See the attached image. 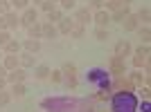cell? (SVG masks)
I'll use <instances>...</instances> for the list:
<instances>
[{"mask_svg": "<svg viewBox=\"0 0 151 112\" xmlns=\"http://www.w3.org/2000/svg\"><path fill=\"white\" fill-rule=\"evenodd\" d=\"M34 76H36V79H41V81H43V79H47V76H50V67H47V65H36Z\"/></svg>", "mask_w": 151, "mask_h": 112, "instance_id": "24", "label": "cell"}, {"mask_svg": "<svg viewBox=\"0 0 151 112\" xmlns=\"http://www.w3.org/2000/svg\"><path fill=\"white\" fill-rule=\"evenodd\" d=\"M111 90H113V87H106V90H99V92L95 94V99H97V101H108L111 96H113V92H111Z\"/></svg>", "mask_w": 151, "mask_h": 112, "instance_id": "28", "label": "cell"}, {"mask_svg": "<svg viewBox=\"0 0 151 112\" xmlns=\"http://www.w3.org/2000/svg\"><path fill=\"white\" fill-rule=\"evenodd\" d=\"M122 27H124V31H135L140 27L138 18H135V13H129L124 20H122Z\"/></svg>", "mask_w": 151, "mask_h": 112, "instance_id": "14", "label": "cell"}, {"mask_svg": "<svg viewBox=\"0 0 151 112\" xmlns=\"http://www.w3.org/2000/svg\"><path fill=\"white\" fill-rule=\"evenodd\" d=\"M75 25H77V23H75L72 18H68V16H63V18L59 20V25H57V31H59V34H70Z\"/></svg>", "mask_w": 151, "mask_h": 112, "instance_id": "11", "label": "cell"}, {"mask_svg": "<svg viewBox=\"0 0 151 112\" xmlns=\"http://www.w3.org/2000/svg\"><path fill=\"white\" fill-rule=\"evenodd\" d=\"M83 34H86V27H83V25H75L72 31H70V36H72V38H83Z\"/></svg>", "mask_w": 151, "mask_h": 112, "instance_id": "29", "label": "cell"}, {"mask_svg": "<svg viewBox=\"0 0 151 112\" xmlns=\"http://www.w3.org/2000/svg\"><path fill=\"white\" fill-rule=\"evenodd\" d=\"M88 81H90V83H99V90L111 87V83H108V74L104 72V69H90Z\"/></svg>", "mask_w": 151, "mask_h": 112, "instance_id": "2", "label": "cell"}, {"mask_svg": "<svg viewBox=\"0 0 151 112\" xmlns=\"http://www.w3.org/2000/svg\"><path fill=\"white\" fill-rule=\"evenodd\" d=\"M129 81H131L133 85H142V83H145V85H149V74H142L140 69H135V72L129 76Z\"/></svg>", "mask_w": 151, "mask_h": 112, "instance_id": "16", "label": "cell"}, {"mask_svg": "<svg viewBox=\"0 0 151 112\" xmlns=\"http://www.w3.org/2000/svg\"><path fill=\"white\" fill-rule=\"evenodd\" d=\"M108 67H111V74H115V76H124L126 63H124V58H120V56H111Z\"/></svg>", "mask_w": 151, "mask_h": 112, "instance_id": "5", "label": "cell"}, {"mask_svg": "<svg viewBox=\"0 0 151 112\" xmlns=\"http://www.w3.org/2000/svg\"><path fill=\"white\" fill-rule=\"evenodd\" d=\"M142 112H149V101H145V103H142Z\"/></svg>", "mask_w": 151, "mask_h": 112, "instance_id": "44", "label": "cell"}, {"mask_svg": "<svg viewBox=\"0 0 151 112\" xmlns=\"http://www.w3.org/2000/svg\"><path fill=\"white\" fill-rule=\"evenodd\" d=\"M63 16H65V11H61V9H54V11H50L47 13V23H52V25H54V23H59V20L63 18Z\"/></svg>", "mask_w": 151, "mask_h": 112, "instance_id": "25", "label": "cell"}, {"mask_svg": "<svg viewBox=\"0 0 151 112\" xmlns=\"http://www.w3.org/2000/svg\"><path fill=\"white\" fill-rule=\"evenodd\" d=\"M2 50H5V54H18V52H20V43L12 38V40H9V43H7Z\"/></svg>", "mask_w": 151, "mask_h": 112, "instance_id": "23", "label": "cell"}, {"mask_svg": "<svg viewBox=\"0 0 151 112\" xmlns=\"http://www.w3.org/2000/svg\"><path fill=\"white\" fill-rule=\"evenodd\" d=\"M5 87H7V81H5V79H0V90H5Z\"/></svg>", "mask_w": 151, "mask_h": 112, "instance_id": "45", "label": "cell"}, {"mask_svg": "<svg viewBox=\"0 0 151 112\" xmlns=\"http://www.w3.org/2000/svg\"><path fill=\"white\" fill-rule=\"evenodd\" d=\"M88 112H93V110H88Z\"/></svg>", "mask_w": 151, "mask_h": 112, "instance_id": "49", "label": "cell"}, {"mask_svg": "<svg viewBox=\"0 0 151 112\" xmlns=\"http://www.w3.org/2000/svg\"><path fill=\"white\" fill-rule=\"evenodd\" d=\"M52 83H61L63 81V74H61V69H50V76H47Z\"/></svg>", "mask_w": 151, "mask_h": 112, "instance_id": "31", "label": "cell"}, {"mask_svg": "<svg viewBox=\"0 0 151 112\" xmlns=\"http://www.w3.org/2000/svg\"><path fill=\"white\" fill-rule=\"evenodd\" d=\"M41 9H43L45 13H50V11L57 9V2H52V0H43V2H41Z\"/></svg>", "mask_w": 151, "mask_h": 112, "instance_id": "32", "label": "cell"}, {"mask_svg": "<svg viewBox=\"0 0 151 112\" xmlns=\"http://www.w3.org/2000/svg\"><path fill=\"white\" fill-rule=\"evenodd\" d=\"M52 2H59V0H52Z\"/></svg>", "mask_w": 151, "mask_h": 112, "instance_id": "48", "label": "cell"}, {"mask_svg": "<svg viewBox=\"0 0 151 112\" xmlns=\"http://www.w3.org/2000/svg\"><path fill=\"white\" fill-rule=\"evenodd\" d=\"M147 61H149V56H147V54H135V56H133V67H138V69H140Z\"/></svg>", "mask_w": 151, "mask_h": 112, "instance_id": "27", "label": "cell"}, {"mask_svg": "<svg viewBox=\"0 0 151 112\" xmlns=\"http://www.w3.org/2000/svg\"><path fill=\"white\" fill-rule=\"evenodd\" d=\"M120 2H122V5H126V7H129V5L133 2V0H120Z\"/></svg>", "mask_w": 151, "mask_h": 112, "instance_id": "46", "label": "cell"}, {"mask_svg": "<svg viewBox=\"0 0 151 112\" xmlns=\"http://www.w3.org/2000/svg\"><path fill=\"white\" fill-rule=\"evenodd\" d=\"M95 38L104 43V40H106V38H108V31L104 29V27H97V29H95Z\"/></svg>", "mask_w": 151, "mask_h": 112, "instance_id": "35", "label": "cell"}, {"mask_svg": "<svg viewBox=\"0 0 151 112\" xmlns=\"http://www.w3.org/2000/svg\"><path fill=\"white\" fill-rule=\"evenodd\" d=\"M7 11H12V2L9 0H0V16H5Z\"/></svg>", "mask_w": 151, "mask_h": 112, "instance_id": "38", "label": "cell"}, {"mask_svg": "<svg viewBox=\"0 0 151 112\" xmlns=\"http://www.w3.org/2000/svg\"><path fill=\"white\" fill-rule=\"evenodd\" d=\"M20 47H25V52H29V54H36L41 50V40L38 38H27V40L20 43Z\"/></svg>", "mask_w": 151, "mask_h": 112, "instance_id": "13", "label": "cell"}, {"mask_svg": "<svg viewBox=\"0 0 151 112\" xmlns=\"http://www.w3.org/2000/svg\"><path fill=\"white\" fill-rule=\"evenodd\" d=\"M113 90H117V92H133L135 90V85H133L126 76H115V81H113Z\"/></svg>", "mask_w": 151, "mask_h": 112, "instance_id": "4", "label": "cell"}, {"mask_svg": "<svg viewBox=\"0 0 151 112\" xmlns=\"http://www.w3.org/2000/svg\"><path fill=\"white\" fill-rule=\"evenodd\" d=\"M135 18H138L140 25H149V18H151V9L149 7H142L138 13H135Z\"/></svg>", "mask_w": 151, "mask_h": 112, "instance_id": "21", "label": "cell"}, {"mask_svg": "<svg viewBox=\"0 0 151 112\" xmlns=\"http://www.w3.org/2000/svg\"><path fill=\"white\" fill-rule=\"evenodd\" d=\"M2 29H7V23H5V18L0 16V31H2Z\"/></svg>", "mask_w": 151, "mask_h": 112, "instance_id": "43", "label": "cell"}, {"mask_svg": "<svg viewBox=\"0 0 151 112\" xmlns=\"http://www.w3.org/2000/svg\"><path fill=\"white\" fill-rule=\"evenodd\" d=\"M25 79H27V74H25V69L23 67H16V69H12V72H9V74L5 76V81L7 83H25Z\"/></svg>", "mask_w": 151, "mask_h": 112, "instance_id": "7", "label": "cell"}, {"mask_svg": "<svg viewBox=\"0 0 151 112\" xmlns=\"http://www.w3.org/2000/svg\"><path fill=\"white\" fill-rule=\"evenodd\" d=\"M65 85H68V90H75L77 87V79H65Z\"/></svg>", "mask_w": 151, "mask_h": 112, "instance_id": "41", "label": "cell"}, {"mask_svg": "<svg viewBox=\"0 0 151 112\" xmlns=\"http://www.w3.org/2000/svg\"><path fill=\"white\" fill-rule=\"evenodd\" d=\"M59 5H61V11H70L75 9V0H59Z\"/></svg>", "mask_w": 151, "mask_h": 112, "instance_id": "37", "label": "cell"}, {"mask_svg": "<svg viewBox=\"0 0 151 112\" xmlns=\"http://www.w3.org/2000/svg\"><path fill=\"white\" fill-rule=\"evenodd\" d=\"M131 52H133V47H131V43H129V40H117V43H115V54H113V56L126 58V56H131Z\"/></svg>", "mask_w": 151, "mask_h": 112, "instance_id": "8", "label": "cell"}, {"mask_svg": "<svg viewBox=\"0 0 151 112\" xmlns=\"http://www.w3.org/2000/svg\"><path fill=\"white\" fill-rule=\"evenodd\" d=\"M140 96H142L145 101H149V85H145L142 90H140Z\"/></svg>", "mask_w": 151, "mask_h": 112, "instance_id": "40", "label": "cell"}, {"mask_svg": "<svg viewBox=\"0 0 151 112\" xmlns=\"http://www.w3.org/2000/svg\"><path fill=\"white\" fill-rule=\"evenodd\" d=\"M72 20H75L77 25H88L90 20H93V11H90L88 7H79V9H75V16H72Z\"/></svg>", "mask_w": 151, "mask_h": 112, "instance_id": "3", "label": "cell"}, {"mask_svg": "<svg viewBox=\"0 0 151 112\" xmlns=\"http://www.w3.org/2000/svg\"><path fill=\"white\" fill-rule=\"evenodd\" d=\"M88 2H90V7H88L90 11H93V9H95V11L104 9V0H88Z\"/></svg>", "mask_w": 151, "mask_h": 112, "instance_id": "39", "label": "cell"}, {"mask_svg": "<svg viewBox=\"0 0 151 112\" xmlns=\"http://www.w3.org/2000/svg\"><path fill=\"white\" fill-rule=\"evenodd\" d=\"M2 18H5V23H7V29H16V27L20 25V16L14 11V9H12V11H7Z\"/></svg>", "mask_w": 151, "mask_h": 112, "instance_id": "12", "label": "cell"}, {"mask_svg": "<svg viewBox=\"0 0 151 112\" xmlns=\"http://www.w3.org/2000/svg\"><path fill=\"white\" fill-rule=\"evenodd\" d=\"M111 99H113V112H135L138 110V99H135L133 92H117Z\"/></svg>", "mask_w": 151, "mask_h": 112, "instance_id": "1", "label": "cell"}, {"mask_svg": "<svg viewBox=\"0 0 151 112\" xmlns=\"http://www.w3.org/2000/svg\"><path fill=\"white\" fill-rule=\"evenodd\" d=\"M57 36H59L57 27L52 23H43V38H57Z\"/></svg>", "mask_w": 151, "mask_h": 112, "instance_id": "22", "label": "cell"}, {"mask_svg": "<svg viewBox=\"0 0 151 112\" xmlns=\"http://www.w3.org/2000/svg\"><path fill=\"white\" fill-rule=\"evenodd\" d=\"M9 101H12V92H7V90H0V108L7 106Z\"/></svg>", "mask_w": 151, "mask_h": 112, "instance_id": "34", "label": "cell"}, {"mask_svg": "<svg viewBox=\"0 0 151 112\" xmlns=\"http://www.w3.org/2000/svg\"><path fill=\"white\" fill-rule=\"evenodd\" d=\"M61 74H63V79H77V65L63 63L61 65Z\"/></svg>", "mask_w": 151, "mask_h": 112, "instance_id": "19", "label": "cell"}, {"mask_svg": "<svg viewBox=\"0 0 151 112\" xmlns=\"http://www.w3.org/2000/svg\"><path fill=\"white\" fill-rule=\"evenodd\" d=\"M18 65L23 69L25 67H34V65H36V56L29 54V52H23V54H18Z\"/></svg>", "mask_w": 151, "mask_h": 112, "instance_id": "10", "label": "cell"}, {"mask_svg": "<svg viewBox=\"0 0 151 112\" xmlns=\"http://www.w3.org/2000/svg\"><path fill=\"white\" fill-rule=\"evenodd\" d=\"M93 20H95V25H97V27H104V29H106V25L111 23V13H108L106 9H99V11L93 13Z\"/></svg>", "mask_w": 151, "mask_h": 112, "instance_id": "9", "label": "cell"}, {"mask_svg": "<svg viewBox=\"0 0 151 112\" xmlns=\"http://www.w3.org/2000/svg\"><path fill=\"white\" fill-rule=\"evenodd\" d=\"M36 20H38V11L34 9V7L23 9V16H20V25H23V27H29L32 23H36Z\"/></svg>", "mask_w": 151, "mask_h": 112, "instance_id": "6", "label": "cell"}, {"mask_svg": "<svg viewBox=\"0 0 151 112\" xmlns=\"http://www.w3.org/2000/svg\"><path fill=\"white\" fill-rule=\"evenodd\" d=\"M129 13H131V9H129V7H120V9H117V11H113L111 13V23H122V20L126 18V16H129Z\"/></svg>", "mask_w": 151, "mask_h": 112, "instance_id": "18", "label": "cell"}, {"mask_svg": "<svg viewBox=\"0 0 151 112\" xmlns=\"http://www.w3.org/2000/svg\"><path fill=\"white\" fill-rule=\"evenodd\" d=\"M29 2H34V5H41V2H43V0H29Z\"/></svg>", "mask_w": 151, "mask_h": 112, "instance_id": "47", "label": "cell"}, {"mask_svg": "<svg viewBox=\"0 0 151 112\" xmlns=\"http://www.w3.org/2000/svg\"><path fill=\"white\" fill-rule=\"evenodd\" d=\"M9 40H12V34H9V29H2V31H0V47H5Z\"/></svg>", "mask_w": 151, "mask_h": 112, "instance_id": "33", "label": "cell"}, {"mask_svg": "<svg viewBox=\"0 0 151 112\" xmlns=\"http://www.w3.org/2000/svg\"><path fill=\"white\" fill-rule=\"evenodd\" d=\"M120 7H124L120 0H108V2H106V11H108V13H113V11H117Z\"/></svg>", "mask_w": 151, "mask_h": 112, "instance_id": "30", "label": "cell"}, {"mask_svg": "<svg viewBox=\"0 0 151 112\" xmlns=\"http://www.w3.org/2000/svg\"><path fill=\"white\" fill-rule=\"evenodd\" d=\"M5 76H7V69L2 67V63H0V79H5Z\"/></svg>", "mask_w": 151, "mask_h": 112, "instance_id": "42", "label": "cell"}, {"mask_svg": "<svg viewBox=\"0 0 151 112\" xmlns=\"http://www.w3.org/2000/svg\"><path fill=\"white\" fill-rule=\"evenodd\" d=\"M12 2V9L16 7V9H27L29 7V0H9Z\"/></svg>", "mask_w": 151, "mask_h": 112, "instance_id": "36", "label": "cell"}, {"mask_svg": "<svg viewBox=\"0 0 151 112\" xmlns=\"http://www.w3.org/2000/svg\"><path fill=\"white\" fill-rule=\"evenodd\" d=\"M25 92H27L25 83H14V87H12V96H25Z\"/></svg>", "mask_w": 151, "mask_h": 112, "instance_id": "26", "label": "cell"}, {"mask_svg": "<svg viewBox=\"0 0 151 112\" xmlns=\"http://www.w3.org/2000/svg\"><path fill=\"white\" fill-rule=\"evenodd\" d=\"M27 34H29V38H38V40H41V38H43V23H32L29 27H27Z\"/></svg>", "mask_w": 151, "mask_h": 112, "instance_id": "17", "label": "cell"}, {"mask_svg": "<svg viewBox=\"0 0 151 112\" xmlns=\"http://www.w3.org/2000/svg\"><path fill=\"white\" fill-rule=\"evenodd\" d=\"M2 67H5L7 72H12V69L20 67V65H18V54H7L5 61H2Z\"/></svg>", "mask_w": 151, "mask_h": 112, "instance_id": "15", "label": "cell"}, {"mask_svg": "<svg viewBox=\"0 0 151 112\" xmlns=\"http://www.w3.org/2000/svg\"><path fill=\"white\" fill-rule=\"evenodd\" d=\"M138 36H140V40H142V45H149V40H151V29H149V25H142V27H138Z\"/></svg>", "mask_w": 151, "mask_h": 112, "instance_id": "20", "label": "cell"}]
</instances>
